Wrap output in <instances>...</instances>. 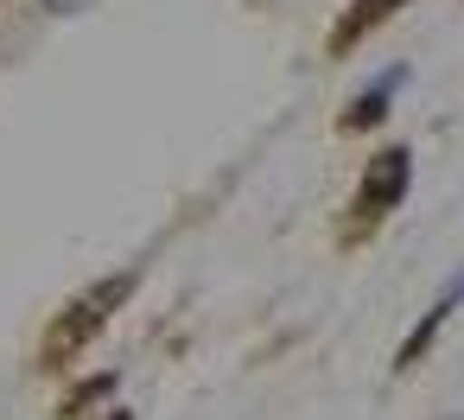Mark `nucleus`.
I'll return each mask as SVG.
<instances>
[{
    "mask_svg": "<svg viewBox=\"0 0 464 420\" xmlns=\"http://www.w3.org/2000/svg\"><path fill=\"white\" fill-rule=\"evenodd\" d=\"M128 287H134V280L121 274V280H102L96 293H83V299H77V306H71V312L52 325V337H45V363H64V357H77V350H83V344L102 331V318H109L121 299H128Z\"/></svg>",
    "mask_w": 464,
    "mask_h": 420,
    "instance_id": "obj_1",
    "label": "nucleus"
},
{
    "mask_svg": "<svg viewBox=\"0 0 464 420\" xmlns=\"http://www.w3.org/2000/svg\"><path fill=\"white\" fill-rule=\"evenodd\" d=\"M382 109H388V90H369V96H356V109L343 115V128H369V122H382Z\"/></svg>",
    "mask_w": 464,
    "mask_h": 420,
    "instance_id": "obj_5",
    "label": "nucleus"
},
{
    "mask_svg": "<svg viewBox=\"0 0 464 420\" xmlns=\"http://www.w3.org/2000/svg\"><path fill=\"white\" fill-rule=\"evenodd\" d=\"M394 7H401V0H356V7H350V14L337 20V33H331V52L343 58L350 45H362V39H369V33H375V26H382V20H388Z\"/></svg>",
    "mask_w": 464,
    "mask_h": 420,
    "instance_id": "obj_3",
    "label": "nucleus"
},
{
    "mask_svg": "<svg viewBox=\"0 0 464 420\" xmlns=\"http://www.w3.org/2000/svg\"><path fill=\"white\" fill-rule=\"evenodd\" d=\"M401 198H407V153L388 147V153L369 160V172H362V185H356V217L375 223V217H388Z\"/></svg>",
    "mask_w": 464,
    "mask_h": 420,
    "instance_id": "obj_2",
    "label": "nucleus"
},
{
    "mask_svg": "<svg viewBox=\"0 0 464 420\" xmlns=\"http://www.w3.org/2000/svg\"><path fill=\"white\" fill-rule=\"evenodd\" d=\"M451 299H458V287H451V293H445V299H439V306L426 312V325H420V331H413V337L401 344V357H394V369H413V363L426 357V344H432V337H439V325L451 318Z\"/></svg>",
    "mask_w": 464,
    "mask_h": 420,
    "instance_id": "obj_4",
    "label": "nucleus"
}]
</instances>
